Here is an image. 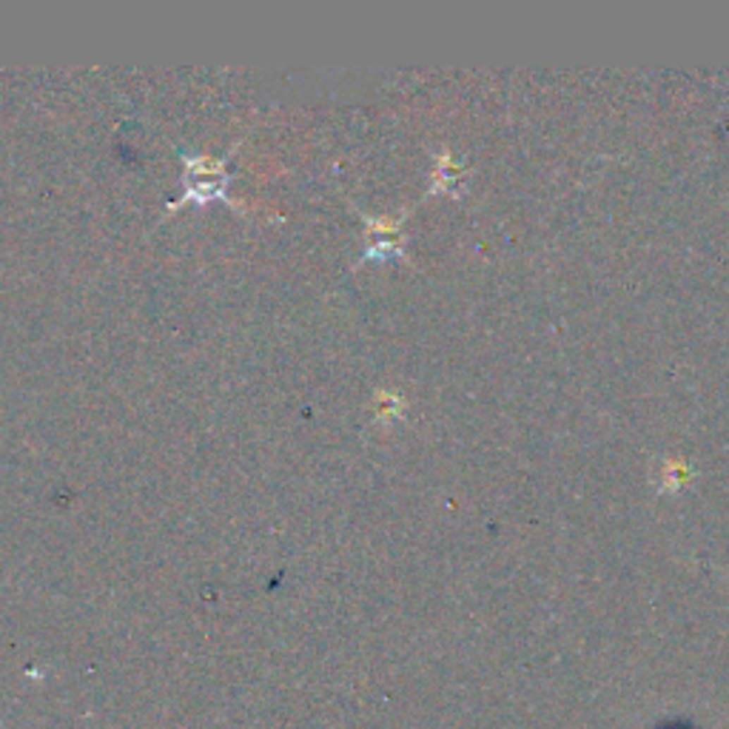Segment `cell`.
Listing matches in <instances>:
<instances>
[{"instance_id": "cell-3", "label": "cell", "mask_w": 729, "mask_h": 729, "mask_svg": "<svg viewBox=\"0 0 729 729\" xmlns=\"http://www.w3.org/2000/svg\"><path fill=\"white\" fill-rule=\"evenodd\" d=\"M402 413V399L393 393H379V405H376V419H396Z\"/></svg>"}, {"instance_id": "cell-2", "label": "cell", "mask_w": 729, "mask_h": 729, "mask_svg": "<svg viewBox=\"0 0 729 729\" xmlns=\"http://www.w3.org/2000/svg\"><path fill=\"white\" fill-rule=\"evenodd\" d=\"M687 479H690V470H687V465H681V462H667V465H664V473H661L664 490H678V487H681Z\"/></svg>"}, {"instance_id": "cell-1", "label": "cell", "mask_w": 729, "mask_h": 729, "mask_svg": "<svg viewBox=\"0 0 729 729\" xmlns=\"http://www.w3.org/2000/svg\"><path fill=\"white\" fill-rule=\"evenodd\" d=\"M459 185H462V166H456L448 154H442L439 169H436V174H433V188H436V191L453 194Z\"/></svg>"}]
</instances>
